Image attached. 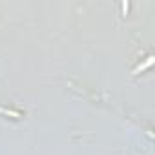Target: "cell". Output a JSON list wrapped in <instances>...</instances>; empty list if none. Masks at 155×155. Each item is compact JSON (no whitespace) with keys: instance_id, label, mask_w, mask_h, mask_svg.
<instances>
[{"instance_id":"2","label":"cell","mask_w":155,"mask_h":155,"mask_svg":"<svg viewBox=\"0 0 155 155\" xmlns=\"http://www.w3.org/2000/svg\"><path fill=\"white\" fill-rule=\"evenodd\" d=\"M0 111H2V113H8V115H13V117H17V119L20 117V113H17V111H9V110H4V108L0 110Z\"/></svg>"},{"instance_id":"1","label":"cell","mask_w":155,"mask_h":155,"mask_svg":"<svg viewBox=\"0 0 155 155\" xmlns=\"http://www.w3.org/2000/svg\"><path fill=\"white\" fill-rule=\"evenodd\" d=\"M153 64V57H148V60L144 62V64H140V66H137L135 69H133V75H137V73H140V71H144L146 68H150Z\"/></svg>"}]
</instances>
